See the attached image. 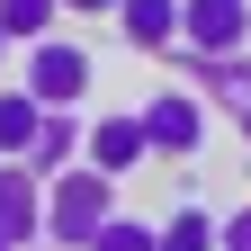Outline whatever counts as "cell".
Here are the masks:
<instances>
[{"label": "cell", "mask_w": 251, "mask_h": 251, "mask_svg": "<svg viewBox=\"0 0 251 251\" xmlns=\"http://www.w3.org/2000/svg\"><path fill=\"white\" fill-rule=\"evenodd\" d=\"M90 251H162V225H144V215H117V225L90 242Z\"/></svg>", "instance_id": "13"}, {"label": "cell", "mask_w": 251, "mask_h": 251, "mask_svg": "<svg viewBox=\"0 0 251 251\" xmlns=\"http://www.w3.org/2000/svg\"><path fill=\"white\" fill-rule=\"evenodd\" d=\"M225 251H251V198H242V206L225 215Z\"/></svg>", "instance_id": "14"}, {"label": "cell", "mask_w": 251, "mask_h": 251, "mask_svg": "<svg viewBox=\"0 0 251 251\" xmlns=\"http://www.w3.org/2000/svg\"><path fill=\"white\" fill-rule=\"evenodd\" d=\"M45 99L36 90H0V162H27V152H36V135H45Z\"/></svg>", "instance_id": "10"}, {"label": "cell", "mask_w": 251, "mask_h": 251, "mask_svg": "<svg viewBox=\"0 0 251 251\" xmlns=\"http://www.w3.org/2000/svg\"><path fill=\"white\" fill-rule=\"evenodd\" d=\"M18 90H36L45 108H90L99 63H90V45H72V36H45V45H27V81Z\"/></svg>", "instance_id": "3"}, {"label": "cell", "mask_w": 251, "mask_h": 251, "mask_svg": "<svg viewBox=\"0 0 251 251\" xmlns=\"http://www.w3.org/2000/svg\"><path fill=\"white\" fill-rule=\"evenodd\" d=\"M144 162H152V135H144V117H135V108H99V117H90V171L135 179Z\"/></svg>", "instance_id": "7"}, {"label": "cell", "mask_w": 251, "mask_h": 251, "mask_svg": "<svg viewBox=\"0 0 251 251\" xmlns=\"http://www.w3.org/2000/svg\"><path fill=\"white\" fill-rule=\"evenodd\" d=\"M117 215H126V206H117V179L81 162V171H63V179H54V206H45V242H54V251H90V242H99V233L117 225Z\"/></svg>", "instance_id": "1"}, {"label": "cell", "mask_w": 251, "mask_h": 251, "mask_svg": "<svg viewBox=\"0 0 251 251\" xmlns=\"http://www.w3.org/2000/svg\"><path fill=\"white\" fill-rule=\"evenodd\" d=\"M171 72L188 81V90H206L215 108L233 117V135H251V54H188V45H171Z\"/></svg>", "instance_id": "4"}, {"label": "cell", "mask_w": 251, "mask_h": 251, "mask_svg": "<svg viewBox=\"0 0 251 251\" xmlns=\"http://www.w3.org/2000/svg\"><path fill=\"white\" fill-rule=\"evenodd\" d=\"M63 0H0V36L9 45H45V36H63Z\"/></svg>", "instance_id": "12"}, {"label": "cell", "mask_w": 251, "mask_h": 251, "mask_svg": "<svg viewBox=\"0 0 251 251\" xmlns=\"http://www.w3.org/2000/svg\"><path fill=\"white\" fill-rule=\"evenodd\" d=\"M179 45L188 54H251V0H188V18H179Z\"/></svg>", "instance_id": "6"}, {"label": "cell", "mask_w": 251, "mask_h": 251, "mask_svg": "<svg viewBox=\"0 0 251 251\" xmlns=\"http://www.w3.org/2000/svg\"><path fill=\"white\" fill-rule=\"evenodd\" d=\"M162 251H225V215L198 206V198L171 206V215H162Z\"/></svg>", "instance_id": "11"}, {"label": "cell", "mask_w": 251, "mask_h": 251, "mask_svg": "<svg viewBox=\"0 0 251 251\" xmlns=\"http://www.w3.org/2000/svg\"><path fill=\"white\" fill-rule=\"evenodd\" d=\"M36 251H54V242H36Z\"/></svg>", "instance_id": "18"}, {"label": "cell", "mask_w": 251, "mask_h": 251, "mask_svg": "<svg viewBox=\"0 0 251 251\" xmlns=\"http://www.w3.org/2000/svg\"><path fill=\"white\" fill-rule=\"evenodd\" d=\"M135 117H144V135H152V162H198L206 152V99L198 90H144L135 99Z\"/></svg>", "instance_id": "2"}, {"label": "cell", "mask_w": 251, "mask_h": 251, "mask_svg": "<svg viewBox=\"0 0 251 251\" xmlns=\"http://www.w3.org/2000/svg\"><path fill=\"white\" fill-rule=\"evenodd\" d=\"M0 251H18V242H9V233H0Z\"/></svg>", "instance_id": "17"}, {"label": "cell", "mask_w": 251, "mask_h": 251, "mask_svg": "<svg viewBox=\"0 0 251 251\" xmlns=\"http://www.w3.org/2000/svg\"><path fill=\"white\" fill-rule=\"evenodd\" d=\"M63 9H72V18H117L126 0H63Z\"/></svg>", "instance_id": "15"}, {"label": "cell", "mask_w": 251, "mask_h": 251, "mask_svg": "<svg viewBox=\"0 0 251 251\" xmlns=\"http://www.w3.org/2000/svg\"><path fill=\"white\" fill-rule=\"evenodd\" d=\"M0 63H9V36H0Z\"/></svg>", "instance_id": "16"}, {"label": "cell", "mask_w": 251, "mask_h": 251, "mask_svg": "<svg viewBox=\"0 0 251 251\" xmlns=\"http://www.w3.org/2000/svg\"><path fill=\"white\" fill-rule=\"evenodd\" d=\"M81 162H90V117L81 108H54L45 135H36V152H27V171H36V179H63V171H81Z\"/></svg>", "instance_id": "8"}, {"label": "cell", "mask_w": 251, "mask_h": 251, "mask_svg": "<svg viewBox=\"0 0 251 251\" xmlns=\"http://www.w3.org/2000/svg\"><path fill=\"white\" fill-rule=\"evenodd\" d=\"M45 206H54V179H36L27 162H0V233L18 251L45 242Z\"/></svg>", "instance_id": "5"}, {"label": "cell", "mask_w": 251, "mask_h": 251, "mask_svg": "<svg viewBox=\"0 0 251 251\" xmlns=\"http://www.w3.org/2000/svg\"><path fill=\"white\" fill-rule=\"evenodd\" d=\"M179 18H188V0H126V9H117V36L135 45V54H171L179 45Z\"/></svg>", "instance_id": "9"}]
</instances>
